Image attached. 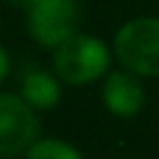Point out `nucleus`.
Returning a JSON list of instances; mask_svg holds the SVG:
<instances>
[{
    "mask_svg": "<svg viewBox=\"0 0 159 159\" xmlns=\"http://www.w3.org/2000/svg\"><path fill=\"white\" fill-rule=\"evenodd\" d=\"M114 60L112 47L87 32L72 35L57 50H52V72L70 87H87L109 75Z\"/></svg>",
    "mask_w": 159,
    "mask_h": 159,
    "instance_id": "f257e3e1",
    "label": "nucleus"
},
{
    "mask_svg": "<svg viewBox=\"0 0 159 159\" xmlns=\"http://www.w3.org/2000/svg\"><path fill=\"white\" fill-rule=\"evenodd\" d=\"M119 67L139 77H159V17L139 15L122 22L112 40Z\"/></svg>",
    "mask_w": 159,
    "mask_h": 159,
    "instance_id": "f03ea898",
    "label": "nucleus"
},
{
    "mask_svg": "<svg viewBox=\"0 0 159 159\" xmlns=\"http://www.w3.org/2000/svg\"><path fill=\"white\" fill-rule=\"evenodd\" d=\"M42 139L37 109H32L20 92H0V154L25 157Z\"/></svg>",
    "mask_w": 159,
    "mask_h": 159,
    "instance_id": "7ed1b4c3",
    "label": "nucleus"
},
{
    "mask_svg": "<svg viewBox=\"0 0 159 159\" xmlns=\"http://www.w3.org/2000/svg\"><path fill=\"white\" fill-rule=\"evenodd\" d=\"M27 32L40 47L57 50L80 32L77 0H37L27 10Z\"/></svg>",
    "mask_w": 159,
    "mask_h": 159,
    "instance_id": "20e7f679",
    "label": "nucleus"
},
{
    "mask_svg": "<svg viewBox=\"0 0 159 159\" xmlns=\"http://www.w3.org/2000/svg\"><path fill=\"white\" fill-rule=\"evenodd\" d=\"M144 77L119 67L112 70L102 82V104L104 109L117 119H132L142 112L147 92H144Z\"/></svg>",
    "mask_w": 159,
    "mask_h": 159,
    "instance_id": "39448f33",
    "label": "nucleus"
},
{
    "mask_svg": "<svg viewBox=\"0 0 159 159\" xmlns=\"http://www.w3.org/2000/svg\"><path fill=\"white\" fill-rule=\"evenodd\" d=\"M20 97L37 112L55 109L62 99V80L50 70H30L20 82Z\"/></svg>",
    "mask_w": 159,
    "mask_h": 159,
    "instance_id": "423d86ee",
    "label": "nucleus"
},
{
    "mask_svg": "<svg viewBox=\"0 0 159 159\" xmlns=\"http://www.w3.org/2000/svg\"><path fill=\"white\" fill-rule=\"evenodd\" d=\"M22 159H84V154L67 139L42 137Z\"/></svg>",
    "mask_w": 159,
    "mask_h": 159,
    "instance_id": "0eeeda50",
    "label": "nucleus"
},
{
    "mask_svg": "<svg viewBox=\"0 0 159 159\" xmlns=\"http://www.w3.org/2000/svg\"><path fill=\"white\" fill-rule=\"evenodd\" d=\"M7 77H10V52L7 47H2L0 50V82H7Z\"/></svg>",
    "mask_w": 159,
    "mask_h": 159,
    "instance_id": "6e6552de",
    "label": "nucleus"
},
{
    "mask_svg": "<svg viewBox=\"0 0 159 159\" xmlns=\"http://www.w3.org/2000/svg\"><path fill=\"white\" fill-rule=\"evenodd\" d=\"M7 2H10L12 7H22V10H30V7H32L37 0H7Z\"/></svg>",
    "mask_w": 159,
    "mask_h": 159,
    "instance_id": "1a4fd4ad",
    "label": "nucleus"
},
{
    "mask_svg": "<svg viewBox=\"0 0 159 159\" xmlns=\"http://www.w3.org/2000/svg\"><path fill=\"white\" fill-rule=\"evenodd\" d=\"M2 159H12V157H2Z\"/></svg>",
    "mask_w": 159,
    "mask_h": 159,
    "instance_id": "9d476101",
    "label": "nucleus"
}]
</instances>
